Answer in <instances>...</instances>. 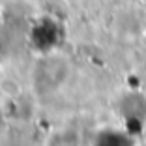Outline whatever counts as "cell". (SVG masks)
<instances>
[{"label":"cell","instance_id":"1","mask_svg":"<svg viewBox=\"0 0 146 146\" xmlns=\"http://www.w3.org/2000/svg\"><path fill=\"white\" fill-rule=\"evenodd\" d=\"M8 133V118H6L4 109L0 107V139H4Z\"/></svg>","mask_w":146,"mask_h":146},{"label":"cell","instance_id":"2","mask_svg":"<svg viewBox=\"0 0 146 146\" xmlns=\"http://www.w3.org/2000/svg\"><path fill=\"white\" fill-rule=\"evenodd\" d=\"M137 146H146V144H137Z\"/></svg>","mask_w":146,"mask_h":146}]
</instances>
